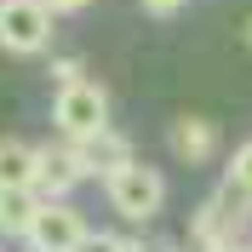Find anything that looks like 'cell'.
<instances>
[{
  "instance_id": "cell-1",
  "label": "cell",
  "mask_w": 252,
  "mask_h": 252,
  "mask_svg": "<svg viewBox=\"0 0 252 252\" xmlns=\"http://www.w3.org/2000/svg\"><path fill=\"white\" fill-rule=\"evenodd\" d=\"M52 126L63 132V143H86L97 132H109V97L92 80H75V86H58L52 97Z\"/></svg>"
},
{
  "instance_id": "cell-2",
  "label": "cell",
  "mask_w": 252,
  "mask_h": 252,
  "mask_svg": "<svg viewBox=\"0 0 252 252\" xmlns=\"http://www.w3.org/2000/svg\"><path fill=\"white\" fill-rule=\"evenodd\" d=\"M103 189H109V206L126 223H149L160 206H166V178H160L155 166H143V160H132L126 172H115Z\"/></svg>"
},
{
  "instance_id": "cell-3",
  "label": "cell",
  "mask_w": 252,
  "mask_h": 252,
  "mask_svg": "<svg viewBox=\"0 0 252 252\" xmlns=\"http://www.w3.org/2000/svg\"><path fill=\"white\" fill-rule=\"evenodd\" d=\"M52 40V12L40 0H0V46L17 52V58H34L46 52Z\"/></svg>"
},
{
  "instance_id": "cell-4",
  "label": "cell",
  "mask_w": 252,
  "mask_h": 252,
  "mask_svg": "<svg viewBox=\"0 0 252 252\" xmlns=\"http://www.w3.org/2000/svg\"><path fill=\"white\" fill-rule=\"evenodd\" d=\"M29 241L34 252H75L80 241H86V218H80L69 201H40V212H34L29 223Z\"/></svg>"
},
{
  "instance_id": "cell-5",
  "label": "cell",
  "mask_w": 252,
  "mask_h": 252,
  "mask_svg": "<svg viewBox=\"0 0 252 252\" xmlns=\"http://www.w3.org/2000/svg\"><path fill=\"white\" fill-rule=\"evenodd\" d=\"M69 149H75L80 178H103V184H109L115 172H126V166H132V143H126L121 132H97V138L69 143Z\"/></svg>"
},
{
  "instance_id": "cell-6",
  "label": "cell",
  "mask_w": 252,
  "mask_h": 252,
  "mask_svg": "<svg viewBox=\"0 0 252 252\" xmlns=\"http://www.w3.org/2000/svg\"><path fill=\"white\" fill-rule=\"evenodd\" d=\"M80 184V166H75V149L69 143H46V149H34V195L40 201H63V189Z\"/></svg>"
},
{
  "instance_id": "cell-7",
  "label": "cell",
  "mask_w": 252,
  "mask_h": 252,
  "mask_svg": "<svg viewBox=\"0 0 252 252\" xmlns=\"http://www.w3.org/2000/svg\"><path fill=\"white\" fill-rule=\"evenodd\" d=\"M235 206H247L241 195H229L223 189L218 201H206L201 212H195V223H189V241L201 252H212V247H229V235H235Z\"/></svg>"
},
{
  "instance_id": "cell-8",
  "label": "cell",
  "mask_w": 252,
  "mask_h": 252,
  "mask_svg": "<svg viewBox=\"0 0 252 252\" xmlns=\"http://www.w3.org/2000/svg\"><path fill=\"white\" fill-rule=\"evenodd\" d=\"M172 149L184 166H206V160L218 155V126L201 121V115H184V121L172 126Z\"/></svg>"
},
{
  "instance_id": "cell-9",
  "label": "cell",
  "mask_w": 252,
  "mask_h": 252,
  "mask_svg": "<svg viewBox=\"0 0 252 252\" xmlns=\"http://www.w3.org/2000/svg\"><path fill=\"white\" fill-rule=\"evenodd\" d=\"M34 184V143L0 138V189H29Z\"/></svg>"
},
{
  "instance_id": "cell-10",
  "label": "cell",
  "mask_w": 252,
  "mask_h": 252,
  "mask_svg": "<svg viewBox=\"0 0 252 252\" xmlns=\"http://www.w3.org/2000/svg\"><path fill=\"white\" fill-rule=\"evenodd\" d=\"M34 212H40L34 189H0V235H29Z\"/></svg>"
},
{
  "instance_id": "cell-11",
  "label": "cell",
  "mask_w": 252,
  "mask_h": 252,
  "mask_svg": "<svg viewBox=\"0 0 252 252\" xmlns=\"http://www.w3.org/2000/svg\"><path fill=\"white\" fill-rule=\"evenodd\" d=\"M229 195H241L252 206V143H241L235 155H229Z\"/></svg>"
},
{
  "instance_id": "cell-12",
  "label": "cell",
  "mask_w": 252,
  "mask_h": 252,
  "mask_svg": "<svg viewBox=\"0 0 252 252\" xmlns=\"http://www.w3.org/2000/svg\"><path fill=\"white\" fill-rule=\"evenodd\" d=\"M75 252H138V247L121 241V235H97V229H86V241H80Z\"/></svg>"
},
{
  "instance_id": "cell-13",
  "label": "cell",
  "mask_w": 252,
  "mask_h": 252,
  "mask_svg": "<svg viewBox=\"0 0 252 252\" xmlns=\"http://www.w3.org/2000/svg\"><path fill=\"white\" fill-rule=\"evenodd\" d=\"M40 6H46L52 17H69V12H86V6H92V0H40Z\"/></svg>"
},
{
  "instance_id": "cell-14",
  "label": "cell",
  "mask_w": 252,
  "mask_h": 252,
  "mask_svg": "<svg viewBox=\"0 0 252 252\" xmlns=\"http://www.w3.org/2000/svg\"><path fill=\"white\" fill-rule=\"evenodd\" d=\"M189 0H143V12H155V17H172V12H184Z\"/></svg>"
},
{
  "instance_id": "cell-15",
  "label": "cell",
  "mask_w": 252,
  "mask_h": 252,
  "mask_svg": "<svg viewBox=\"0 0 252 252\" xmlns=\"http://www.w3.org/2000/svg\"><path fill=\"white\" fill-rule=\"evenodd\" d=\"M212 252H252V247H241V241H229V247H212Z\"/></svg>"
},
{
  "instance_id": "cell-16",
  "label": "cell",
  "mask_w": 252,
  "mask_h": 252,
  "mask_svg": "<svg viewBox=\"0 0 252 252\" xmlns=\"http://www.w3.org/2000/svg\"><path fill=\"white\" fill-rule=\"evenodd\" d=\"M247 46H252V23H247Z\"/></svg>"
}]
</instances>
